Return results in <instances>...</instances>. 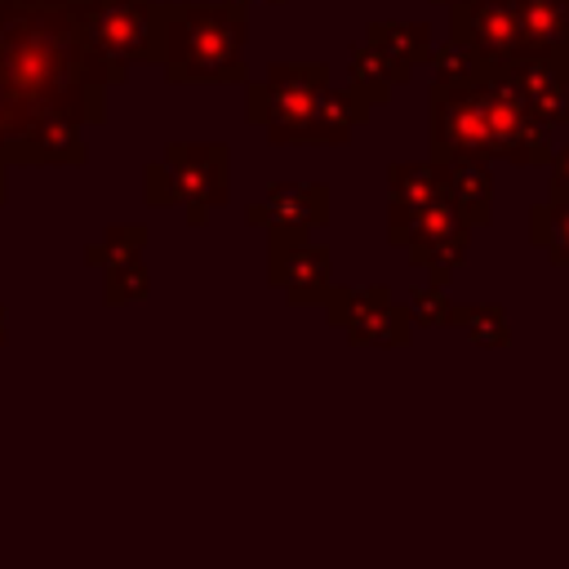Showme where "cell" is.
Listing matches in <instances>:
<instances>
[{
	"mask_svg": "<svg viewBox=\"0 0 569 569\" xmlns=\"http://www.w3.org/2000/svg\"><path fill=\"white\" fill-rule=\"evenodd\" d=\"M347 342L351 347H409L413 342V316H409L405 302L391 298L373 320H365L360 329H351Z\"/></svg>",
	"mask_w": 569,
	"mask_h": 569,
	"instance_id": "obj_22",
	"label": "cell"
},
{
	"mask_svg": "<svg viewBox=\"0 0 569 569\" xmlns=\"http://www.w3.org/2000/svg\"><path fill=\"white\" fill-rule=\"evenodd\" d=\"M325 89V62H271L262 80H244V120L262 124L271 147H302V124Z\"/></svg>",
	"mask_w": 569,
	"mask_h": 569,
	"instance_id": "obj_4",
	"label": "cell"
},
{
	"mask_svg": "<svg viewBox=\"0 0 569 569\" xmlns=\"http://www.w3.org/2000/svg\"><path fill=\"white\" fill-rule=\"evenodd\" d=\"M436 4H449V0H436Z\"/></svg>",
	"mask_w": 569,
	"mask_h": 569,
	"instance_id": "obj_31",
	"label": "cell"
},
{
	"mask_svg": "<svg viewBox=\"0 0 569 569\" xmlns=\"http://www.w3.org/2000/svg\"><path fill=\"white\" fill-rule=\"evenodd\" d=\"M267 280L284 293L289 307H320L325 289L333 284V258L325 244L311 240V227L271 222L267 227Z\"/></svg>",
	"mask_w": 569,
	"mask_h": 569,
	"instance_id": "obj_7",
	"label": "cell"
},
{
	"mask_svg": "<svg viewBox=\"0 0 569 569\" xmlns=\"http://www.w3.org/2000/svg\"><path fill=\"white\" fill-rule=\"evenodd\" d=\"M365 40L369 44H378L382 53H391L396 62H405V67H422L427 62V53H431V27L427 22H413V18H373V22H365Z\"/></svg>",
	"mask_w": 569,
	"mask_h": 569,
	"instance_id": "obj_15",
	"label": "cell"
},
{
	"mask_svg": "<svg viewBox=\"0 0 569 569\" xmlns=\"http://www.w3.org/2000/svg\"><path fill=\"white\" fill-rule=\"evenodd\" d=\"M142 200L151 209L182 204L187 227H204L231 200V151L222 142H169L142 169Z\"/></svg>",
	"mask_w": 569,
	"mask_h": 569,
	"instance_id": "obj_3",
	"label": "cell"
},
{
	"mask_svg": "<svg viewBox=\"0 0 569 569\" xmlns=\"http://www.w3.org/2000/svg\"><path fill=\"white\" fill-rule=\"evenodd\" d=\"M467 249H471V227H458V231L436 236L427 244H409V262L413 267H427L431 284H449V276L467 262Z\"/></svg>",
	"mask_w": 569,
	"mask_h": 569,
	"instance_id": "obj_20",
	"label": "cell"
},
{
	"mask_svg": "<svg viewBox=\"0 0 569 569\" xmlns=\"http://www.w3.org/2000/svg\"><path fill=\"white\" fill-rule=\"evenodd\" d=\"M147 293H151V271H147L142 258H129V262L102 271V302H107V307L142 302Z\"/></svg>",
	"mask_w": 569,
	"mask_h": 569,
	"instance_id": "obj_25",
	"label": "cell"
},
{
	"mask_svg": "<svg viewBox=\"0 0 569 569\" xmlns=\"http://www.w3.org/2000/svg\"><path fill=\"white\" fill-rule=\"evenodd\" d=\"M387 302H391V289H382V284H369V289L329 284V289H325V298H320V311H325V320H329L333 329L351 333V329H360L365 320H373Z\"/></svg>",
	"mask_w": 569,
	"mask_h": 569,
	"instance_id": "obj_16",
	"label": "cell"
},
{
	"mask_svg": "<svg viewBox=\"0 0 569 569\" xmlns=\"http://www.w3.org/2000/svg\"><path fill=\"white\" fill-rule=\"evenodd\" d=\"M525 49H569V0H520Z\"/></svg>",
	"mask_w": 569,
	"mask_h": 569,
	"instance_id": "obj_17",
	"label": "cell"
},
{
	"mask_svg": "<svg viewBox=\"0 0 569 569\" xmlns=\"http://www.w3.org/2000/svg\"><path fill=\"white\" fill-rule=\"evenodd\" d=\"M476 80V76H471ZM431 84V151L427 160H493L489 151V129H485V111L476 98V84Z\"/></svg>",
	"mask_w": 569,
	"mask_h": 569,
	"instance_id": "obj_8",
	"label": "cell"
},
{
	"mask_svg": "<svg viewBox=\"0 0 569 569\" xmlns=\"http://www.w3.org/2000/svg\"><path fill=\"white\" fill-rule=\"evenodd\" d=\"M409 80H413V67L396 62V58L382 53L378 44H369V40L351 44V58H347V89H351L356 98H365L369 107L387 102L391 89H396V84H409Z\"/></svg>",
	"mask_w": 569,
	"mask_h": 569,
	"instance_id": "obj_14",
	"label": "cell"
},
{
	"mask_svg": "<svg viewBox=\"0 0 569 569\" xmlns=\"http://www.w3.org/2000/svg\"><path fill=\"white\" fill-rule=\"evenodd\" d=\"M449 307H453V298L445 293V284H413V293H409L413 325H427V329L449 325Z\"/></svg>",
	"mask_w": 569,
	"mask_h": 569,
	"instance_id": "obj_26",
	"label": "cell"
},
{
	"mask_svg": "<svg viewBox=\"0 0 569 569\" xmlns=\"http://www.w3.org/2000/svg\"><path fill=\"white\" fill-rule=\"evenodd\" d=\"M449 40L476 49L485 62H507L525 49L520 0H449Z\"/></svg>",
	"mask_w": 569,
	"mask_h": 569,
	"instance_id": "obj_9",
	"label": "cell"
},
{
	"mask_svg": "<svg viewBox=\"0 0 569 569\" xmlns=\"http://www.w3.org/2000/svg\"><path fill=\"white\" fill-rule=\"evenodd\" d=\"M4 338H9V307L0 302V342H4Z\"/></svg>",
	"mask_w": 569,
	"mask_h": 569,
	"instance_id": "obj_28",
	"label": "cell"
},
{
	"mask_svg": "<svg viewBox=\"0 0 569 569\" xmlns=\"http://www.w3.org/2000/svg\"><path fill=\"white\" fill-rule=\"evenodd\" d=\"M449 325L462 329L476 347H511V325L502 302H453Z\"/></svg>",
	"mask_w": 569,
	"mask_h": 569,
	"instance_id": "obj_18",
	"label": "cell"
},
{
	"mask_svg": "<svg viewBox=\"0 0 569 569\" xmlns=\"http://www.w3.org/2000/svg\"><path fill=\"white\" fill-rule=\"evenodd\" d=\"M422 67L431 71V84H462V80L480 76L489 62H485L476 49H467V44H458V40H445V44H431V53H427Z\"/></svg>",
	"mask_w": 569,
	"mask_h": 569,
	"instance_id": "obj_24",
	"label": "cell"
},
{
	"mask_svg": "<svg viewBox=\"0 0 569 569\" xmlns=\"http://www.w3.org/2000/svg\"><path fill=\"white\" fill-rule=\"evenodd\" d=\"M240 4H253V0H240ZM262 4H284V0H262Z\"/></svg>",
	"mask_w": 569,
	"mask_h": 569,
	"instance_id": "obj_30",
	"label": "cell"
},
{
	"mask_svg": "<svg viewBox=\"0 0 569 569\" xmlns=\"http://www.w3.org/2000/svg\"><path fill=\"white\" fill-rule=\"evenodd\" d=\"M329 182H271L258 204L244 209L249 227H271V222H293V227H325L329 213Z\"/></svg>",
	"mask_w": 569,
	"mask_h": 569,
	"instance_id": "obj_11",
	"label": "cell"
},
{
	"mask_svg": "<svg viewBox=\"0 0 569 569\" xmlns=\"http://www.w3.org/2000/svg\"><path fill=\"white\" fill-rule=\"evenodd\" d=\"M4 173H9V164H4V160H0V204H4V200H9V187H4Z\"/></svg>",
	"mask_w": 569,
	"mask_h": 569,
	"instance_id": "obj_29",
	"label": "cell"
},
{
	"mask_svg": "<svg viewBox=\"0 0 569 569\" xmlns=\"http://www.w3.org/2000/svg\"><path fill=\"white\" fill-rule=\"evenodd\" d=\"M471 84H476V98H480V111H485L493 160H507V164H520V169L547 164L551 151H556L551 147V129L529 116V107H525L520 89L511 84L507 67L489 62Z\"/></svg>",
	"mask_w": 569,
	"mask_h": 569,
	"instance_id": "obj_6",
	"label": "cell"
},
{
	"mask_svg": "<svg viewBox=\"0 0 569 569\" xmlns=\"http://www.w3.org/2000/svg\"><path fill=\"white\" fill-rule=\"evenodd\" d=\"M142 249H147V227L142 222H111L102 231V240H93L84 249V262L107 271V267H120L129 258H142Z\"/></svg>",
	"mask_w": 569,
	"mask_h": 569,
	"instance_id": "obj_23",
	"label": "cell"
},
{
	"mask_svg": "<svg viewBox=\"0 0 569 569\" xmlns=\"http://www.w3.org/2000/svg\"><path fill=\"white\" fill-rule=\"evenodd\" d=\"M80 40L129 71L138 62H160V4L156 0H71L67 4Z\"/></svg>",
	"mask_w": 569,
	"mask_h": 569,
	"instance_id": "obj_5",
	"label": "cell"
},
{
	"mask_svg": "<svg viewBox=\"0 0 569 569\" xmlns=\"http://www.w3.org/2000/svg\"><path fill=\"white\" fill-rule=\"evenodd\" d=\"M67 4L71 0H0V120L13 133L9 164H18L36 116L102 124L107 89L129 80V71L80 40Z\"/></svg>",
	"mask_w": 569,
	"mask_h": 569,
	"instance_id": "obj_1",
	"label": "cell"
},
{
	"mask_svg": "<svg viewBox=\"0 0 569 569\" xmlns=\"http://www.w3.org/2000/svg\"><path fill=\"white\" fill-rule=\"evenodd\" d=\"M160 4V0H156ZM249 4H160V71L169 84H244Z\"/></svg>",
	"mask_w": 569,
	"mask_h": 569,
	"instance_id": "obj_2",
	"label": "cell"
},
{
	"mask_svg": "<svg viewBox=\"0 0 569 569\" xmlns=\"http://www.w3.org/2000/svg\"><path fill=\"white\" fill-rule=\"evenodd\" d=\"M502 67L538 124L547 129L569 124V49H520Z\"/></svg>",
	"mask_w": 569,
	"mask_h": 569,
	"instance_id": "obj_10",
	"label": "cell"
},
{
	"mask_svg": "<svg viewBox=\"0 0 569 569\" xmlns=\"http://www.w3.org/2000/svg\"><path fill=\"white\" fill-rule=\"evenodd\" d=\"M529 240L547 249L551 267H569V200H542L529 209Z\"/></svg>",
	"mask_w": 569,
	"mask_h": 569,
	"instance_id": "obj_21",
	"label": "cell"
},
{
	"mask_svg": "<svg viewBox=\"0 0 569 569\" xmlns=\"http://www.w3.org/2000/svg\"><path fill=\"white\" fill-rule=\"evenodd\" d=\"M440 191L431 160H400L387 164V209H418Z\"/></svg>",
	"mask_w": 569,
	"mask_h": 569,
	"instance_id": "obj_19",
	"label": "cell"
},
{
	"mask_svg": "<svg viewBox=\"0 0 569 569\" xmlns=\"http://www.w3.org/2000/svg\"><path fill=\"white\" fill-rule=\"evenodd\" d=\"M569 129V124H565ZM547 200H569V142L560 147V151H551V160H547Z\"/></svg>",
	"mask_w": 569,
	"mask_h": 569,
	"instance_id": "obj_27",
	"label": "cell"
},
{
	"mask_svg": "<svg viewBox=\"0 0 569 569\" xmlns=\"http://www.w3.org/2000/svg\"><path fill=\"white\" fill-rule=\"evenodd\" d=\"M440 196L462 213V222L489 227L493 222V178H489V160H431Z\"/></svg>",
	"mask_w": 569,
	"mask_h": 569,
	"instance_id": "obj_12",
	"label": "cell"
},
{
	"mask_svg": "<svg viewBox=\"0 0 569 569\" xmlns=\"http://www.w3.org/2000/svg\"><path fill=\"white\" fill-rule=\"evenodd\" d=\"M373 107L365 98H356L351 89H325L302 124V147H347L356 124H369Z\"/></svg>",
	"mask_w": 569,
	"mask_h": 569,
	"instance_id": "obj_13",
	"label": "cell"
}]
</instances>
